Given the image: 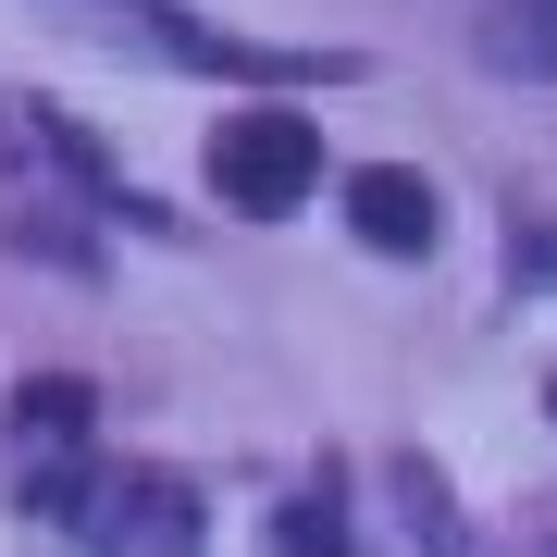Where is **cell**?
<instances>
[{
  "label": "cell",
  "instance_id": "6da1fadb",
  "mask_svg": "<svg viewBox=\"0 0 557 557\" xmlns=\"http://www.w3.org/2000/svg\"><path fill=\"white\" fill-rule=\"evenodd\" d=\"M0 496L50 508V520L87 496V384L75 372H38L0 397Z\"/></svg>",
  "mask_w": 557,
  "mask_h": 557
},
{
  "label": "cell",
  "instance_id": "52a82bcc",
  "mask_svg": "<svg viewBox=\"0 0 557 557\" xmlns=\"http://www.w3.org/2000/svg\"><path fill=\"white\" fill-rule=\"evenodd\" d=\"M545 409H557V372H545Z\"/></svg>",
  "mask_w": 557,
  "mask_h": 557
},
{
  "label": "cell",
  "instance_id": "3957f363",
  "mask_svg": "<svg viewBox=\"0 0 557 557\" xmlns=\"http://www.w3.org/2000/svg\"><path fill=\"white\" fill-rule=\"evenodd\" d=\"M62 520L100 557H199V496H186L174 471H87V496Z\"/></svg>",
  "mask_w": 557,
  "mask_h": 557
},
{
  "label": "cell",
  "instance_id": "7a4b0ae2",
  "mask_svg": "<svg viewBox=\"0 0 557 557\" xmlns=\"http://www.w3.org/2000/svg\"><path fill=\"white\" fill-rule=\"evenodd\" d=\"M211 186H223V211H298L310 186H322V124L285 112V100L223 112V137H211Z\"/></svg>",
  "mask_w": 557,
  "mask_h": 557
},
{
  "label": "cell",
  "instance_id": "277c9868",
  "mask_svg": "<svg viewBox=\"0 0 557 557\" xmlns=\"http://www.w3.org/2000/svg\"><path fill=\"white\" fill-rule=\"evenodd\" d=\"M347 223H359V248L421 260V248H434V186H421L409 161H359V174H347Z\"/></svg>",
  "mask_w": 557,
  "mask_h": 557
},
{
  "label": "cell",
  "instance_id": "8992f818",
  "mask_svg": "<svg viewBox=\"0 0 557 557\" xmlns=\"http://www.w3.org/2000/svg\"><path fill=\"white\" fill-rule=\"evenodd\" d=\"M273 557H347V545H335V508H322V496L285 508V520H273Z\"/></svg>",
  "mask_w": 557,
  "mask_h": 557
},
{
  "label": "cell",
  "instance_id": "5b68a950",
  "mask_svg": "<svg viewBox=\"0 0 557 557\" xmlns=\"http://www.w3.org/2000/svg\"><path fill=\"white\" fill-rule=\"evenodd\" d=\"M483 50H496V62H520V75H557V0H496Z\"/></svg>",
  "mask_w": 557,
  "mask_h": 557
}]
</instances>
